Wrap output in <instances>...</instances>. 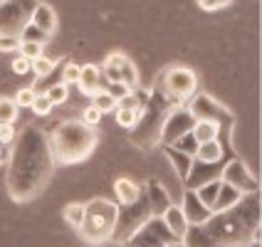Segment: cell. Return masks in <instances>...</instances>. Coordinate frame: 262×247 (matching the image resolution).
<instances>
[{"label": "cell", "mask_w": 262, "mask_h": 247, "mask_svg": "<svg viewBox=\"0 0 262 247\" xmlns=\"http://www.w3.org/2000/svg\"><path fill=\"white\" fill-rule=\"evenodd\" d=\"M55 171V156L50 136L37 126H28L15 136L8 159V193L17 203L37 198Z\"/></svg>", "instance_id": "6da1fadb"}, {"label": "cell", "mask_w": 262, "mask_h": 247, "mask_svg": "<svg viewBox=\"0 0 262 247\" xmlns=\"http://www.w3.org/2000/svg\"><path fill=\"white\" fill-rule=\"evenodd\" d=\"M50 146H52L55 163L72 166V163L84 161L94 151L97 131L92 126H87V124H82V121H64L50 136Z\"/></svg>", "instance_id": "7a4b0ae2"}, {"label": "cell", "mask_w": 262, "mask_h": 247, "mask_svg": "<svg viewBox=\"0 0 262 247\" xmlns=\"http://www.w3.org/2000/svg\"><path fill=\"white\" fill-rule=\"evenodd\" d=\"M171 109H173V104L168 102V97L163 94L161 84H156L151 89V94H148V102H146L141 117L136 119V124L129 129L131 144L144 148V151L161 144V129H163V121H166Z\"/></svg>", "instance_id": "3957f363"}, {"label": "cell", "mask_w": 262, "mask_h": 247, "mask_svg": "<svg viewBox=\"0 0 262 247\" xmlns=\"http://www.w3.org/2000/svg\"><path fill=\"white\" fill-rule=\"evenodd\" d=\"M117 210L119 205L106 200V198H94V200L84 203V220H82L77 233L92 245L112 240L114 225H117Z\"/></svg>", "instance_id": "277c9868"}, {"label": "cell", "mask_w": 262, "mask_h": 247, "mask_svg": "<svg viewBox=\"0 0 262 247\" xmlns=\"http://www.w3.org/2000/svg\"><path fill=\"white\" fill-rule=\"evenodd\" d=\"M205 228H208V233L213 235L220 245L225 247H243L245 242L252 240V235L257 233L235 213V208L223 210V213H213L208 218V222H205Z\"/></svg>", "instance_id": "5b68a950"}, {"label": "cell", "mask_w": 262, "mask_h": 247, "mask_svg": "<svg viewBox=\"0 0 262 247\" xmlns=\"http://www.w3.org/2000/svg\"><path fill=\"white\" fill-rule=\"evenodd\" d=\"M151 218V208H148V200H146V190H141V195L129 205H119L117 210V225H114V233H112V240L117 242H124L129 240L136 230H141Z\"/></svg>", "instance_id": "8992f818"}, {"label": "cell", "mask_w": 262, "mask_h": 247, "mask_svg": "<svg viewBox=\"0 0 262 247\" xmlns=\"http://www.w3.org/2000/svg\"><path fill=\"white\" fill-rule=\"evenodd\" d=\"M40 0H5L0 3V37H20Z\"/></svg>", "instance_id": "52a82bcc"}, {"label": "cell", "mask_w": 262, "mask_h": 247, "mask_svg": "<svg viewBox=\"0 0 262 247\" xmlns=\"http://www.w3.org/2000/svg\"><path fill=\"white\" fill-rule=\"evenodd\" d=\"M161 89H163V94L168 97V102L176 106H181V104L190 99L193 94H195V87H198V79H195V74L193 70L188 67H168L166 74L161 77Z\"/></svg>", "instance_id": "ba28073f"}, {"label": "cell", "mask_w": 262, "mask_h": 247, "mask_svg": "<svg viewBox=\"0 0 262 247\" xmlns=\"http://www.w3.org/2000/svg\"><path fill=\"white\" fill-rule=\"evenodd\" d=\"M171 242H178V237L163 225V220L148 218V222H146L144 228L136 230L121 245L124 247H163V245H171Z\"/></svg>", "instance_id": "9c48e42d"}, {"label": "cell", "mask_w": 262, "mask_h": 247, "mask_svg": "<svg viewBox=\"0 0 262 247\" xmlns=\"http://www.w3.org/2000/svg\"><path fill=\"white\" fill-rule=\"evenodd\" d=\"M188 111L193 114L195 121H210V124H215L218 129L233 126V114L220 102H215L213 97H208V94H195L188 106Z\"/></svg>", "instance_id": "30bf717a"}, {"label": "cell", "mask_w": 262, "mask_h": 247, "mask_svg": "<svg viewBox=\"0 0 262 247\" xmlns=\"http://www.w3.org/2000/svg\"><path fill=\"white\" fill-rule=\"evenodd\" d=\"M193 126H195V119L188 111V106L171 109L166 121H163V129H161V146H173L183 133L193 131Z\"/></svg>", "instance_id": "8fae6325"}, {"label": "cell", "mask_w": 262, "mask_h": 247, "mask_svg": "<svg viewBox=\"0 0 262 247\" xmlns=\"http://www.w3.org/2000/svg\"><path fill=\"white\" fill-rule=\"evenodd\" d=\"M220 181L228 183V186H233V188H237L243 195H245V193H257V188H260V181L252 175V171L248 168V163L240 159L228 161V163L223 166Z\"/></svg>", "instance_id": "7c38bea8"}, {"label": "cell", "mask_w": 262, "mask_h": 247, "mask_svg": "<svg viewBox=\"0 0 262 247\" xmlns=\"http://www.w3.org/2000/svg\"><path fill=\"white\" fill-rule=\"evenodd\" d=\"M220 173H223V166L220 163H205V161H195L190 163V171L183 181V190H198L213 183V181H220Z\"/></svg>", "instance_id": "4fadbf2b"}, {"label": "cell", "mask_w": 262, "mask_h": 247, "mask_svg": "<svg viewBox=\"0 0 262 247\" xmlns=\"http://www.w3.org/2000/svg\"><path fill=\"white\" fill-rule=\"evenodd\" d=\"M144 190H146V200H148V208H151V218H161L171 205V195H168V190L163 188V183L156 181V178H151V181H146L144 183Z\"/></svg>", "instance_id": "5bb4252c"}, {"label": "cell", "mask_w": 262, "mask_h": 247, "mask_svg": "<svg viewBox=\"0 0 262 247\" xmlns=\"http://www.w3.org/2000/svg\"><path fill=\"white\" fill-rule=\"evenodd\" d=\"M181 210H183V215H186V220H188V225H205L208 218L213 215V210L198 200L195 190H183V203H181Z\"/></svg>", "instance_id": "9a60e30c"}, {"label": "cell", "mask_w": 262, "mask_h": 247, "mask_svg": "<svg viewBox=\"0 0 262 247\" xmlns=\"http://www.w3.org/2000/svg\"><path fill=\"white\" fill-rule=\"evenodd\" d=\"M181 242L186 247H225L208 233L205 225H188V230H186V235H183Z\"/></svg>", "instance_id": "2e32d148"}, {"label": "cell", "mask_w": 262, "mask_h": 247, "mask_svg": "<svg viewBox=\"0 0 262 247\" xmlns=\"http://www.w3.org/2000/svg\"><path fill=\"white\" fill-rule=\"evenodd\" d=\"M30 23H32L37 30H42L45 35H52L55 28H57V15H55V10H52L47 3H37V8L32 10Z\"/></svg>", "instance_id": "e0dca14e"}, {"label": "cell", "mask_w": 262, "mask_h": 247, "mask_svg": "<svg viewBox=\"0 0 262 247\" xmlns=\"http://www.w3.org/2000/svg\"><path fill=\"white\" fill-rule=\"evenodd\" d=\"M82 92L87 94V97H94V94H99L102 92V72H99V67L97 64H84V67H79V82H77Z\"/></svg>", "instance_id": "ac0fdd59"}, {"label": "cell", "mask_w": 262, "mask_h": 247, "mask_svg": "<svg viewBox=\"0 0 262 247\" xmlns=\"http://www.w3.org/2000/svg\"><path fill=\"white\" fill-rule=\"evenodd\" d=\"M161 220H163V225H166L178 240H183V235H186V230H188V220H186V215H183L181 205H171V208L161 215Z\"/></svg>", "instance_id": "d6986e66"}, {"label": "cell", "mask_w": 262, "mask_h": 247, "mask_svg": "<svg viewBox=\"0 0 262 247\" xmlns=\"http://www.w3.org/2000/svg\"><path fill=\"white\" fill-rule=\"evenodd\" d=\"M243 198V193L233 186H228V183H223L220 181V188H218V195H215V200H213V213H223V210H230L237 200Z\"/></svg>", "instance_id": "ffe728a7"}, {"label": "cell", "mask_w": 262, "mask_h": 247, "mask_svg": "<svg viewBox=\"0 0 262 247\" xmlns=\"http://www.w3.org/2000/svg\"><path fill=\"white\" fill-rule=\"evenodd\" d=\"M114 190H117L119 205H129V203H134V200L141 195L144 186L134 183L131 178H117V181H114Z\"/></svg>", "instance_id": "44dd1931"}, {"label": "cell", "mask_w": 262, "mask_h": 247, "mask_svg": "<svg viewBox=\"0 0 262 247\" xmlns=\"http://www.w3.org/2000/svg\"><path fill=\"white\" fill-rule=\"evenodd\" d=\"M161 148H163L166 159L171 161V166L176 168L178 178H181V181H186V175H188V171H190V163H193V159H190V156H186V153H181V151H176L173 146H161Z\"/></svg>", "instance_id": "7402d4cb"}, {"label": "cell", "mask_w": 262, "mask_h": 247, "mask_svg": "<svg viewBox=\"0 0 262 247\" xmlns=\"http://www.w3.org/2000/svg\"><path fill=\"white\" fill-rule=\"evenodd\" d=\"M223 144H220V139L215 141H205V144L198 146V151H195V161H205V163H220L223 159Z\"/></svg>", "instance_id": "603a6c76"}, {"label": "cell", "mask_w": 262, "mask_h": 247, "mask_svg": "<svg viewBox=\"0 0 262 247\" xmlns=\"http://www.w3.org/2000/svg\"><path fill=\"white\" fill-rule=\"evenodd\" d=\"M190 133L195 136L198 144H205V141H215L220 136V129L215 124H210V121H195V126H193Z\"/></svg>", "instance_id": "cb8c5ba5"}, {"label": "cell", "mask_w": 262, "mask_h": 247, "mask_svg": "<svg viewBox=\"0 0 262 247\" xmlns=\"http://www.w3.org/2000/svg\"><path fill=\"white\" fill-rule=\"evenodd\" d=\"M30 70L35 72V77L42 82V79H47L50 74L55 72V59H50V57H45V55H40V57H35V59H30Z\"/></svg>", "instance_id": "d4e9b609"}, {"label": "cell", "mask_w": 262, "mask_h": 247, "mask_svg": "<svg viewBox=\"0 0 262 247\" xmlns=\"http://www.w3.org/2000/svg\"><path fill=\"white\" fill-rule=\"evenodd\" d=\"M119 72H121V84H126L129 89H136L139 84V72H136V67H134V62H131L126 55L121 57V64H119Z\"/></svg>", "instance_id": "484cf974"}, {"label": "cell", "mask_w": 262, "mask_h": 247, "mask_svg": "<svg viewBox=\"0 0 262 247\" xmlns=\"http://www.w3.org/2000/svg\"><path fill=\"white\" fill-rule=\"evenodd\" d=\"M198 141H195V136H193V133H183V136H181V139H178V141H176L173 144V148L176 151H181V153H186V156H190V159H195V151H198Z\"/></svg>", "instance_id": "4316f807"}, {"label": "cell", "mask_w": 262, "mask_h": 247, "mask_svg": "<svg viewBox=\"0 0 262 247\" xmlns=\"http://www.w3.org/2000/svg\"><path fill=\"white\" fill-rule=\"evenodd\" d=\"M64 220L72 225L74 230H79L82 220H84V203H70L64 208Z\"/></svg>", "instance_id": "83f0119b"}, {"label": "cell", "mask_w": 262, "mask_h": 247, "mask_svg": "<svg viewBox=\"0 0 262 247\" xmlns=\"http://www.w3.org/2000/svg\"><path fill=\"white\" fill-rule=\"evenodd\" d=\"M50 40V35H45L42 30H37L32 23L25 25V30L20 32V42H37V44H45Z\"/></svg>", "instance_id": "f1b7e54d"}, {"label": "cell", "mask_w": 262, "mask_h": 247, "mask_svg": "<svg viewBox=\"0 0 262 247\" xmlns=\"http://www.w3.org/2000/svg\"><path fill=\"white\" fill-rule=\"evenodd\" d=\"M141 111L144 109H121V106H117V124L124 129H131L136 124V119L141 117Z\"/></svg>", "instance_id": "f546056e"}, {"label": "cell", "mask_w": 262, "mask_h": 247, "mask_svg": "<svg viewBox=\"0 0 262 247\" xmlns=\"http://www.w3.org/2000/svg\"><path fill=\"white\" fill-rule=\"evenodd\" d=\"M17 119V106L13 99L8 97H0V124H13Z\"/></svg>", "instance_id": "4dcf8cb0"}, {"label": "cell", "mask_w": 262, "mask_h": 247, "mask_svg": "<svg viewBox=\"0 0 262 247\" xmlns=\"http://www.w3.org/2000/svg\"><path fill=\"white\" fill-rule=\"evenodd\" d=\"M218 188H220V181H213V183H208V186L195 190V195H198V200L203 205L213 208V200H215V195H218Z\"/></svg>", "instance_id": "1f68e13d"}, {"label": "cell", "mask_w": 262, "mask_h": 247, "mask_svg": "<svg viewBox=\"0 0 262 247\" xmlns=\"http://www.w3.org/2000/svg\"><path fill=\"white\" fill-rule=\"evenodd\" d=\"M92 99H94V104H92V106H97L102 114H106V111H117V99H114V97H109L104 89L99 92V94H94Z\"/></svg>", "instance_id": "d6a6232c"}, {"label": "cell", "mask_w": 262, "mask_h": 247, "mask_svg": "<svg viewBox=\"0 0 262 247\" xmlns=\"http://www.w3.org/2000/svg\"><path fill=\"white\" fill-rule=\"evenodd\" d=\"M45 97L52 102V106H57V104L67 102V87H64L62 82H59V84H52V87L45 89Z\"/></svg>", "instance_id": "836d02e7"}, {"label": "cell", "mask_w": 262, "mask_h": 247, "mask_svg": "<svg viewBox=\"0 0 262 247\" xmlns=\"http://www.w3.org/2000/svg\"><path fill=\"white\" fill-rule=\"evenodd\" d=\"M30 109H32L37 117H47V114L52 111V102L45 97V92H42V94H37V97H35V102L30 104Z\"/></svg>", "instance_id": "e575fe53"}, {"label": "cell", "mask_w": 262, "mask_h": 247, "mask_svg": "<svg viewBox=\"0 0 262 247\" xmlns=\"http://www.w3.org/2000/svg\"><path fill=\"white\" fill-rule=\"evenodd\" d=\"M35 97H37V94H35V92H32V87H28V89H20V92H17V94H15V106H17V109H30V104L35 102Z\"/></svg>", "instance_id": "d590c367"}, {"label": "cell", "mask_w": 262, "mask_h": 247, "mask_svg": "<svg viewBox=\"0 0 262 247\" xmlns=\"http://www.w3.org/2000/svg\"><path fill=\"white\" fill-rule=\"evenodd\" d=\"M79 121L94 129V126H97V124L102 121V111H99L97 106H92V104H89L87 109H82V119H79Z\"/></svg>", "instance_id": "8d00e7d4"}, {"label": "cell", "mask_w": 262, "mask_h": 247, "mask_svg": "<svg viewBox=\"0 0 262 247\" xmlns=\"http://www.w3.org/2000/svg\"><path fill=\"white\" fill-rule=\"evenodd\" d=\"M42 55V44L37 42H20V57L25 59H35Z\"/></svg>", "instance_id": "74e56055"}, {"label": "cell", "mask_w": 262, "mask_h": 247, "mask_svg": "<svg viewBox=\"0 0 262 247\" xmlns=\"http://www.w3.org/2000/svg\"><path fill=\"white\" fill-rule=\"evenodd\" d=\"M79 82V64H67L62 70V84L70 87V84H77Z\"/></svg>", "instance_id": "f35d334b"}, {"label": "cell", "mask_w": 262, "mask_h": 247, "mask_svg": "<svg viewBox=\"0 0 262 247\" xmlns=\"http://www.w3.org/2000/svg\"><path fill=\"white\" fill-rule=\"evenodd\" d=\"M104 92H106V94H109V97H114V99H124V97H126V94H129L131 89L126 87V84H121V82H109V84H106V89H104Z\"/></svg>", "instance_id": "ab89813d"}, {"label": "cell", "mask_w": 262, "mask_h": 247, "mask_svg": "<svg viewBox=\"0 0 262 247\" xmlns=\"http://www.w3.org/2000/svg\"><path fill=\"white\" fill-rule=\"evenodd\" d=\"M15 136H17V131H15L13 124H0V144H13Z\"/></svg>", "instance_id": "60d3db41"}, {"label": "cell", "mask_w": 262, "mask_h": 247, "mask_svg": "<svg viewBox=\"0 0 262 247\" xmlns=\"http://www.w3.org/2000/svg\"><path fill=\"white\" fill-rule=\"evenodd\" d=\"M233 0H198V5L208 10V13H213V10H220V8H225V5H230Z\"/></svg>", "instance_id": "b9f144b4"}, {"label": "cell", "mask_w": 262, "mask_h": 247, "mask_svg": "<svg viewBox=\"0 0 262 247\" xmlns=\"http://www.w3.org/2000/svg\"><path fill=\"white\" fill-rule=\"evenodd\" d=\"M20 50V37H0V52H15Z\"/></svg>", "instance_id": "7bdbcfd3"}, {"label": "cell", "mask_w": 262, "mask_h": 247, "mask_svg": "<svg viewBox=\"0 0 262 247\" xmlns=\"http://www.w3.org/2000/svg\"><path fill=\"white\" fill-rule=\"evenodd\" d=\"M13 72H15V74H25V72H30V59H25V57H15V59H13Z\"/></svg>", "instance_id": "ee69618b"}, {"label": "cell", "mask_w": 262, "mask_h": 247, "mask_svg": "<svg viewBox=\"0 0 262 247\" xmlns=\"http://www.w3.org/2000/svg\"><path fill=\"white\" fill-rule=\"evenodd\" d=\"M8 159H10V146L0 144V166H3V163H8Z\"/></svg>", "instance_id": "f6af8a7d"}, {"label": "cell", "mask_w": 262, "mask_h": 247, "mask_svg": "<svg viewBox=\"0 0 262 247\" xmlns=\"http://www.w3.org/2000/svg\"><path fill=\"white\" fill-rule=\"evenodd\" d=\"M243 247H260V242H257V240H250V242H245Z\"/></svg>", "instance_id": "bcb514c9"}, {"label": "cell", "mask_w": 262, "mask_h": 247, "mask_svg": "<svg viewBox=\"0 0 262 247\" xmlns=\"http://www.w3.org/2000/svg\"><path fill=\"white\" fill-rule=\"evenodd\" d=\"M163 247H186V245H183V242L178 240V242H171V245H163Z\"/></svg>", "instance_id": "7dc6e473"}, {"label": "cell", "mask_w": 262, "mask_h": 247, "mask_svg": "<svg viewBox=\"0 0 262 247\" xmlns=\"http://www.w3.org/2000/svg\"><path fill=\"white\" fill-rule=\"evenodd\" d=\"M0 3H5V0H0Z\"/></svg>", "instance_id": "c3c4849f"}]
</instances>
